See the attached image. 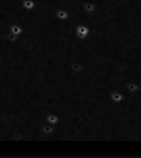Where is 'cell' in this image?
Returning a JSON list of instances; mask_svg holds the SVG:
<instances>
[{"label": "cell", "mask_w": 141, "mask_h": 158, "mask_svg": "<svg viewBox=\"0 0 141 158\" xmlns=\"http://www.w3.org/2000/svg\"><path fill=\"white\" fill-rule=\"evenodd\" d=\"M89 33V31L88 27H79L78 29H77V36L79 38H81V39H83V38H85L88 36Z\"/></svg>", "instance_id": "1"}, {"label": "cell", "mask_w": 141, "mask_h": 158, "mask_svg": "<svg viewBox=\"0 0 141 158\" xmlns=\"http://www.w3.org/2000/svg\"><path fill=\"white\" fill-rule=\"evenodd\" d=\"M57 16H58L60 19H64V18H66V16H68V15H66V13H65V12L60 11V12H58V13H57Z\"/></svg>", "instance_id": "2"}]
</instances>
